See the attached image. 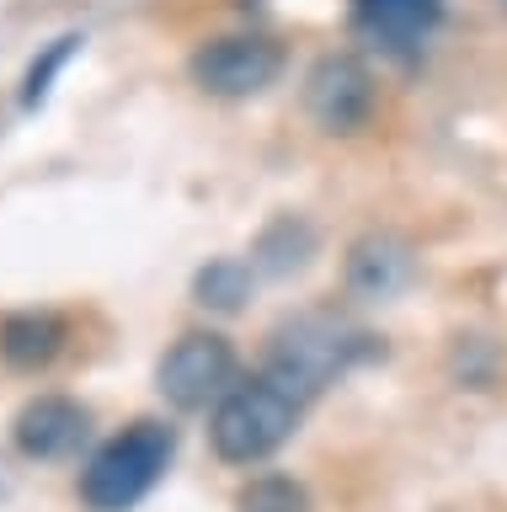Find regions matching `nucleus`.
Masks as SVG:
<instances>
[{"mask_svg":"<svg viewBox=\"0 0 507 512\" xmlns=\"http://www.w3.org/2000/svg\"><path fill=\"white\" fill-rule=\"evenodd\" d=\"M310 400L294 390L273 368H257L251 379H241L235 390L214 406L209 416V443L225 464H262L273 459L283 443L294 438L299 416H305Z\"/></svg>","mask_w":507,"mask_h":512,"instance_id":"f257e3e1","label":"nucleus"},{"mask_svg":"<svg viewBox=\"0 0 507 512\" xmlns=\"http://www.w3.org/2000/svg\"><path fill=\"white\" fill-rule=\"evenodd\" d=\"M171 454H177V427L166 422H134L118 438H107L91 464L81 470V502L91 512H129L155 491V480L166 475Z\"/></svg>","mask_w":507,"mask_h":512,"instance_id":"f03ea898","label":"nucleus"},{"mask_svg":"<svg viewBox=\"0 0 507 512\" xmlns=\"http://www.w3.org/2000/svg\"><path fill=\"white\" fill-rule=\"evenodd\" d=\"M374 352V336L347 326L342 315L331 310H310L294 315L273 331V347H267V368L283 374L305 400H315L326 384H337L353 363H363Z\"/></svg>","mask_w":507,"mask_h":512,"instance_id":"7ed1b4c3","label":"nucleus"},{"mask_svg":"<svg viewBox=\"0 0 507 512\" xmlns=\"http://www.w3.org/2000/svg\"><path fill=\"white\" fill-rule=\"evenodd\" d=\"M155 384L177 411H209L235 390V347L219 331H187L166 347Z\"/></svg>","mask_w":507,"mask_h":512,"instance_id":"20e7f679","label":"nucleus"},{"mask_svg":"<svg viewBox=\"0 0 507 512\" xmlns=\"http://www.w3.org/2000/svg\"><path fill=\"white\" fill-rule=\"evenodd\" d=\"M193 80L209 96H257L283 75V43H273L267 32H230V38H209L193 54Z\"/></svg>","mask_w":507,"mask_h":512,"instance_id":"39448f33","label":"nucleus"},{"mask_svg":"<svg viewBox=\"0 0 507 512\" xmlns=\"http://www.w3.org/2000/svg\"><path fill=\"white\" fill-rule=\"evenodd\" d=\"M305 112L331 139H347L374 118V75L358 54H326L305 75Z\"/></svg>","mask_w":507,"mask_h":512,"instance_id":"423d86ee","label":"nucleus"},{"mask_svg":"<svg viewBox=\"0 0 507 512\" xmlns=\"http://www.w3.org/2000/svg\"><path fill=\"white\" fill-rule=\"evenodd\" d=\"M91 432V411L81 406V400L70 395H38L27 400V406L17 411V422H11V438H17V448L27 459H70L75 448L86 443Z\"/></svg>","mask_w":507,"mask_h":512,"instance_id":"0eeeda50","label":"nucleus"},{"mask_svg":"<svg viewBox=\"0 0 507 512\" xmlns=\"http://www.w3.org/2000/svg\"><path fill=\"white\" fill-rule=\"evenodd\" d=\"M417 278V256L411 240L395 230H369L347 251V294L353 299H395Z\"/></svg>","mask_w":507,"mask_h":512,"instance_id":"6e6552de","label":"nucleus"},{"mask_svg":"<svg viewBox=\"0 0 507 512\" xmlns=\"http://www.w3.org/2000/svg\"><path fill=\"white\" fill-rule=\"evenodd\" d=\"M443 0H353V27L385 54H417L438 32Z\"/></svg>","mask_w":507,"mask_h":512,"instance_id":"1a4fd4ad","label":"nucleus"},{"mask_svg":"<svg viewBox=\"0 0 507 512\" xmlns=\"http://www.w3.org/2000/svg\"><path fill=\"white\" fill-rule=\"evenodd\" d=\"M65 342H70V326L54 310H17L0 320V358L11 368H22V374L49 368L65 352Z\"/></svg>","mask_w":507,"mask_h":512,"instance_id":"9d476101","label":"nucleus"},{"mask_svg":"<svg viewBox=\"0 0 507 512\" xmlns=\"http://www.w3.org/2000/svg\"><path fill=\"white\" fill-rule=\"evenodd\" d=\"M310 251H315V230H310V224H305V219H278V224H267V230H262L251 267H262V272H273V278H283V272L305 267Z\"/></svg>","mask_w":507,"mask_h":512,"instance_id":"9b49d317","label":"nucleus"},{"mask_svg":"<svg viewBox=\"0 0 507 512\" xmlns=\"http://www.w3.org/2000/svg\"><path fill=\"white\" fill-rule=\"evenodd\" d=\"M193 294L203 310H241L251 294V262H235V256H219L193 278Z\"/></svg>","mask_w":507,"mask_h":512,"instance_id":"f8f14e48","label":"nucleus"},{"mask_svg":"<svg viewBox=\"0 0 507 512\" xmlns=\"http://www.w3.org/2000/svg\"><path fill=\"white\" fill-rule=\"evenodd\" d=\"M241 512H310V491L289 475H257L241 491Z\"/></svg>","mask_w":507,"mask_h":512,"instance_id":"ddd939ff","label":"nucleus"},{"mask_svg":"<svg viewBox=\"0 0 507 512\" xmlns=\"http://www.w3.org/2000/svg\"><path fill=\"white\" fill-rule=\"evenodd\" d=\"M81 43H86L81 32H65L59 43L43 48V59H33V70H27V80H22V107H38L43 96H49V80H54L59 70H65V59H70Z\"/></svg>","mask_w":507,"mask_h":512,"instance_id":"4468645a","label":"nucleus"},{"mask_svg":"<svg viewBox=\"0 0 507 512\" xmlns=\"http://www.w3.org/2000/svg\"><path fill=\"white\" fill-rule=\"evenodd\" d=\"M502 6H507V0H502Z\"/></svg>","mask_w":507,"mask_h":512,"instance_id":"2eb2a0df","label":"nucleus"}]
</instances>
